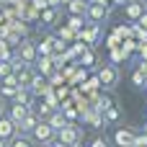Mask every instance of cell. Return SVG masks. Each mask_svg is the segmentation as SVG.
Listing matches in <instances>:
<instances>
[{"instance_id":"obj_6","label":"cell","mask_w":147,"mask_h":147,"mask_svg":"<svg viewBox=\"0 0 147 147\" xmlns=\"http://www.w3.org/2000/svg\"><path fill=\"white\" fill-rule=\"evenodd\" d=\"M16 134H18V124H16L10 116H3V114H0V140L10 142Z\"/></svg>"},{"instance_id":"obj_23","label":"cell","mask_w":147,"mask_h":147,"mask_svg":"<svg viewBox=\"0 0 147 147\" xmlns=\"http://www.w3.org/2000/svg\"><path fill=\"white\" fill-rule=\"evenodd\" d=\"M16 90H18V88H8V85H0V96H5V98H16Z\"/></svg>"},{"instance_id":"obj_17","label":"cell","mask_w":147,"mask_h":147,"mask_svg":"<svg viewBox=\"0 0 147 147\" xmlns=\"http://www.w3.org/2000/svg\"><path fill=\"white\" fill-rule=\"evenodd\" d=\"M85 23H88V21H85V18H83V16H70V18H67V23H65V26H70V28H72V31H78V34H80V31H83V26H85Z\"/></svg>"},{"instance_id":"obj_24","label":"cell","mask_w":147,"mask_h":147,"mask_svg":"<svg viewBox=\"0 0 147 147\" xmlns=\"http://www.w3.org/2000/svg\"><path fill=\"white\" fill-rule=\"evenodd\" d=\"M90 147H109V140L98 134V137H93V142H90Z\"/></svg>"},{"instance_id":"obj_9","label":"cell","mask_w":147,"mask_h":147,"mask_svg":"<svg viewBox=\"0 0 147 147\" xmlns=\"http://www.w3.org/2000/svg\"><path fill=\"white\" fill-rule=\"evenodd\" d=\"M39 121H41V119L36 116V111H28V114H26V119L18 124V134H26V137H31V132L36 129V124H39Z\"/></svg>"},{"instance_id":"obj_18","label":"cell","mask_w":147,"mask_h":147,"mask_svg":"<svg viewBox=\"0 0 147 147\" xmlns=\"http://www.w3.org/2000/svg\"><path fill=\"white\" fill-rule=\"evenodd\" d=\"M8 147H31V137H26V134H16V137L8 142Z\"/></svg>"},{"instance_id":"obj_2","label":"cell","mask_w":147,"mask_h":147,"mask_svg":"<svg viewBox=\"0 0 147 147\" xmlns=\"http://www.w3.org/2000/svg\"><path fill=\"white\" fill-rule=\"evenodd\" d=\"M80 140H83V132H80V127H78V124H72V121H67V124L57 132V142H62L65 147L80 145Z\"/></svg>"},{"instance_id":"obj_26","label":"cell","mask_w":147,"mask_h":147,"mask_svg":"<svg viewBox=\"0 0 147 147\" xmlns=\"http://www.w3.org/2000/svg\"><path fill=\"white\" fill-rule=\"evenodd\" d=\"M134 49H137V44H134V41H124V49H121V52H124V57H127V54H129V52H134Z\"/></svg>"},{"instance_id":"obj_11","label":"cell","mask_w":147,"mask_h":147,"mask_svg":"<svg viewBox=\"0 0 147 147\" xmlns=\"http://www.w3.org/2000/svg\"><path fill=\"white\" fill-rule=\"evenodd\" d=\"M145 10H147V8L140 3V0H132V3H127V8H124V13H127V18H129V21H140Z\"/></svg>"},{"instance_id":"obj_28","label":"cell","mask_w":147,"mask_h":147,"mask_svg":"<svg viewBox=\"0 0 147 147\" xmlns=\"http://www.w3.org/2000/svg\"><path fill=\"white\" fill-rule=\"evenodd\" d=\"M137 23H140V28H145V31H147V10H145V13H142V18H140Z\"/></svg>"},{"instance_id":"obj_13","label":"cell","mask_w":147,"mask_h":147,"mask_svg":"<svg viewBox=\"0 0 147 147\" xmlns=\"http://www.w3.org/2000/svg\"><path fill=\"white\" fill-rule=\"evenodd\" d=\"M36 72L44 75V78H49V75L54 72V59H52V57H39V59H36Z\"/></svg>"},{"instance_id":"obj_21","label":"cell","mask_w":147,"mask_h":147,"mask_svg":"<svg viewBox=\"0 0 147 147\" xmlns=\"http://www.w3.org/2000/svg\"><path fill=\"white\" fill-rule=\"evenodd\" d=\"M132 83H134V85H140V88H145V85H147V75L137 70V72L132 75Z\"/></svg>"},{"instance_id":"obj_12","label":"cell","mask_w":147,"mask_h":147,"mask_svg":"<svg viewBox=\"0 0 147 147\" xmlns=\"http://www.w3.org/2000/svg\"><path fill=\"white\" fill-rule=\"evenodd\" d=\"M47 124H49V127H52L54 132H59V129H62V127L67 124V119H65V114H62V109H54V111H52V114L47 116Z\"/></svg>"},{"instance_id":"obj_4","label":"cell","mask_w":147,"mask_h":147,"mask_svg":"<svg viewBox=\"0 0 147 147\" xmlns=\"http://www.w3.org/2000/svg\"><path fill=\"white\" fill-rule=\"evenodd\" d=\"M109 18V5L106 3H88V10H85V21L88 23H103Z\"/></svg>"},{"instance_id":"obj_7","label":"cell","mask_w":147,"mask_h":147,"mask_svg":"<svg viewBox=\"0 0 147 147\" xmlns=\"http://www.w3.org/2000/svg\"><path fill=\"white\" fill-rule=\"evenodd\" d=\"M98 36H101V26H98V23H85L83 31H80V39H83L85 47H93V44L98 41Z\"/></svg>"},{"instance_id":"obj_36","label":"cell","mask_w":147,"mask_h":147,"mask_svg":"<svg viewBox=\"0 0 147 147\" xmlns=\"http://www.w3.org/2000/svg\"><path fill=\"white\" fill-rule=\"evenodd\" d=\"M145 129H147V124H145Z\"/></svg>"},{"instance_id":"obj_20","label":"cell","mask_w":147,"mask_h":147,"mask_svg":"<svg viewBox=\"0 0 147 147\" xmlns=\"http://www.w3.org/2000/svg\"><path fill=\"white\" fill-rule=\"evenodd\" d=\"M116 119H119V109L116 106H109L103 111V121H116Z\"/></svg>"},{"instance_id":"obj_31","label":"cell","mask_w":147,"mask_h":147,"mask_svg":"<svg viewBox=\"0 0 147 147\" xmlns=\"http://www.w3.org/2000/svg\"><path fill=\"white\" fill-rule=\"evenodd\" d=\"M0 147H8V142H5V140H0Z\"/></svg>"},{"instance_id":"obj_3","label":"cell","mask_w":147,"mask_h":147,"mask_svg":"<svg viewBox=\"0 0 147 147\" xmlns=\"http://www.w3.org/2000/svg\"><path fill=\"white\" fill-rule=\"evenodd\" d=\"M16 57H18L21 62H26V65H36V59H39L36 44H34V41H28V39H23V41L16 47Z\"/></svg>"},{"instance_id":"obj_32","label":"cell","mask_w":147,"mask_h":147,"mask_svg":"<svg viewBox=\"0 0 147 147\" xmlns=\"http://www.w3.org/2000/svg\"><path fill=\"white\" fill-rule=\"evenodd\" d=\"M140 3H142V5H147V0H140Z\"/></svg>"},{"instance_id":"obj_33","label":"cell","mask_w":147,"mask_h":147,"mask_svg":"<svg viewBox=\"0 0 147 147\" xmlns=\"http://www.w3.org/2000/svg\"><path fill=\"white\" fill-rule=\"evenodd\" d=\"M62 3H65V5H67V3H70V0H62Z\"/></svg>"},{"instance_id":"obj_14","label":"cell","mask_w":147,"mask_h":147,"mask_svg":"<svg viewBox=\"0 0 147 147\" xmlns=\"http://www.w3.org/2000/svg\"><path fill=\"white\" fill-rule=\"evenodd\" d=\"M59 18V8H47V10H41L39 13V21H41V26H54V21Z\"/></svg>"},{"instance_id":"obj_16","label":"cell","mask_w":147,"mask_h":147,"mask_svg":"<svg viewBox=\"0 0 147 147\" xmlns=\"http://www.w3.org/2000/svg\"><path fill=\"white\" fill-rule=\"evenodd\" d=\"M28 111H31V109H26V106H21V103H16V101H13V106H10V114H8V116H10L16 124H21V121L26 119V114H28Z\"/></svg>"},{"instance_id":"obj_19","label":"cell","mask_w":147,"mask_h":147,"mask_svg":"<svg viewBox=\"0 0 147 147\" xmlns=\"http://www.w3.org/2000/svg\"><path fill=\"white\" fill-rule=\"evenodd\" d=\"M93 62H96V54H93L90 49H85V52L80 54V65H85V67H90Z\"/></svg>"},{"instance_id":"obj_8","label":"cell","mask_w":147,"mask_h":147,"mask_svg":"<svg viewBox=\"0 0 147 147\" xmlns=\"http://www.w3.org/2000/svg\"><path fill=\"white\" fill-rule=\"evenodd\" d=\"M114 142H116V147H134L137 145V134L129 132V129H116L114 132Z\"/></svg>"},{"instance_id":"obj_25","label":"cell","mask_w":147,"mask_h":147,"mask_svg":"<svg viewBox=\"0 0 147 147\" xmlns=\"http://www.w3.org/2000/svg\"><path fill=\"white\" fill-rule=\"evenodd\" d=\"M31 5H34V10H39V13L49 8V3H47V0H31Z\"/></svg>"},{"instance_id":"obj_29","label":"cell","mask_w":147,"mask_h":147,"mask_svg":"<svg viewBox=\"0 0 147 147\" xmlns=\"http://www.w3.org/2000/svg\"><path fill=\"white\" fill-rule=\"evenodd\" d=\"M121 57H124V52H119V49H114V52H111V59H114V62H119Z\"/></svg>"},{"instance_id":"obj_34","label":"cell","mask_w":147,"mask_h":147,"mask_svg":"<svg viewBox=\"0 0 147 147\" xmlns=\"http://www.w3.org/2000/svg\"><path fill=\"white\" fill-rule=\"evenodd\" d=\"M0 114H3V103H0Z\"/></svg>"},{"instance_id":"obj_15","label":"cell","mask_w":147,"mask_h":147,"mask_svg":"<svg viewBox=\"0 0 147 147\" xmlns=\"http://www.w3.org/2000/svg\"><path fill=\"white\" fill-rule=\"evenodd\" d=\"M85 10H88V0H70L67 3V13L70 16H83L85 18Z\"/></svg>"},{"instance_id":"obj_35","label":"cell","mask_w":147,"mask_h":147,"mask_svg":"<svg viewBox=\"0 0 147 147\" xmlns=\"http://www.w3.org/2000/svg\"><path fill=\"white\" fill-rule=\"evenodd\" d=\"M134 147H145V145H134Z\"/></svg>"},{"instance_id":"obj_22","label":"cell","mask_w":147,"mask_h":147,"mask_svg":"<svg viewBox=\"0 0 147 147\" xmlns=\"http://www.w3.org/2000/svg\"><path fill=\"white\" fill-rule=\"evenodd\" d=\"M10 72H13V65H10V62H5V59H0V80H3V78H8Z\"/></svg>"},{"instance_id":"obj_30","label":"cell","mask_w":147,"mask_h":147,"mask_svg":"<svg viewBox=\"0 0 147 147\" xmlns=\"http://www.w3.org/2000/svg\"><path fill=\"white\" fill-rule=\"evenodd\" d=\"M49 3V8H62V0H47Z\"/></svg>"},{"instance_id":"obj_27","label":"cell","mask_w":147,"mask_h":147,"mask_svg":"<svg viewBox=\"0 0 147 147\" xmlns=\"http://www.w3.org/2000/svg\"><path fill=\"white\" fill-rule=\"evenodd\" d=\"M140 62H147V44H140Z\"/></svg>"},{"instance_id":"obj_5","label":"cell","mask_w":147,"mask_h":147,"mask_svg":"<svg viewBox=\"0 0 147 147\" xmlns=\"http://www.w3.org/2000/svg\"><path fill=\"white\" fill-rule=\"evenodd\" d=\"M54 137H57V132H54L47 121H39V124H36V129L31 132V140H36V142H41V145H49Z\"/></svg>"},{"instance_id":"obj_1","label":"cell","mask_w":147,"mask_h":147,"mask_svg":"<svg viewBox=\"0 0 147 147\" xmlns=\"http://www.w3.org/2000/svg\"><path fill=\"white\" fill-rule=\"evenodd\" d=\"M119 80H121V70L116 65H103L98 70V85H103L106 90H114L119 85Z\"/></svg>"},{"instance_id":"obj_10","label":"cell","mask_w":147,"mask_h":147,"mask_svg":"<svg viewBox=\"0 0 147 147\" xmlns=\"http://www.w3.org/2000/svg\"><path fill=\"white\" fill-rule=\"evenodd\" d=\"M13 101L34 111V101H36V98H34V93H31L28 88H18V90H16V98H13Z\"/></svg>"}]
</instances>
